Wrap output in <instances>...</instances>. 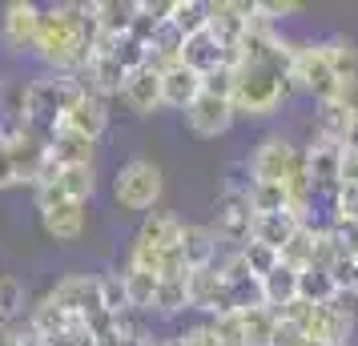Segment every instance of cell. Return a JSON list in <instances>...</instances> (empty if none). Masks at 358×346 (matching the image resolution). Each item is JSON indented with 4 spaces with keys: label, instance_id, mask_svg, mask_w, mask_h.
Here are the masks:
<instances>
[{
    "label": "cell",
    "instance_id": "cell-1",
    "mask_svg": "<svg viewBox=\"0 0 358 346\" xmlns=\"http://www.w3.org/2000/svg\"><path fill=\"white\" fill-rule=\"evenodd\" d=\"M93 36H97V29L89 17V4H52V8H45L33 57L41 65H49L52 73L81 77V69L89 65V52H93Z\"/></svg>",
    "mask_w": 358,
    "mask_h": 346
},
{
    "label": "cell",
    "instance_id": "cell-2",
    "mask_svg": "<svg viewBox=\"0 0 358 346\" xmlns=\"http://www.w3.org/2000/svg\"><path fill=\"white\" fill-rule=\"evenodd\" d=\"M290 97V57L286 61H238L234 65V113L274 117Z\"/></svg>",
    "mask_w": 358,
    "mask_h": 346
},
{
    "label": "cell",
    "instance_id": "cell-3",
    "mask_svg": "<svg viewBox=\"0 0 358 346\" xmlns=\"http://www.w3.org/2000/svg\"><path fill=\"white\" fill-rule=\"evenodd\" d=\"M81 77H65V73H49V77H36L20 89V121L36 125L41 133H52L61 125V117L69 113V105L81 97Z\"/></svg>",
    "mask_w": 358,
    "mask_h": 346
},
{
    "label": "cell",
    "instance_id": "cell-4",
    "mask_svg": "<svg viewBox=\"0 0 358 346\" xmlns=\"http://www.w3.org/2000/svg\"><path fill=\"white\" fill-rule=\"evenodd\" d=\"M165 194V173L149 157H129L113 173V201L125 214H153Z\"/></svg>",
    "mask_w": 358,
    "mask_h": 346
},
{
    "label": "cell",
    "instance_id": "cell-5",
    "mask_svg": "<svg viewBox=\"0 0 358 346\" xmlns=\"http://www.w3.org/2000/svg\"><path fill=\"white\" fill-rule=\"evenodd\" d=\"M298 173H306V149H298L282 133H266L250 153V182L290 185Z\"/></svg>",
    "mask_w": 358,
    "mask_h": 346
},
{
    "label": "cell",
    "instance_id": "cell-6",
    "mask_svg": "<svg viewBox=\"0 0 358 346\" xmlns=\"http://www.w3.org/2000/svg\"><path fill=\"white\" fill-rule=\"evenodd\" d=\"M290 89H302L318 101H334L338 93V77L326 61L322 41H294V57H290Z\"/></svg>",
    "mask_w": 358,
    "mask_h": 346
},
{
    "label": "cell",
    "instance_id": "cell-7",
    "mask_svg": "<svg viewBox=\"0 0 358 346\" xmlns=\"http://www.w3.org/2000/svg\"><path fill=\"white\" fill-rule=\"evenodd\" d=\"M4 149H8V157H13V169H17L20 185L41 182V173H45V165H49V133H41L36 125H29V121L17 117V121L4 129Z\"/></svg>",
    "mask_w": 358,
    "mask_h": 346
},
{
    "label": "cell",
    "instance_id": "cell-8",
    "mask_svg": "<svg viewBox=\"0 0 358 346\" xmlns=\"http://www.w3.org/2000/svg\"><path fill=\"white\" fill-rule=\"evenodd\" d=\"M254 206L245 198V189H222V198L213 201V226L217 242L229 250H242L254 238Z\"/></svg>",
    "mask_w": 358,
    "mask_h": 346
},
{
    "label": "cell",
    "instance_id": "cell-9",
    "mask_svg": "<svg viewBox=\"0 0 358 346\" xmlns=\"http://www.w3.org/2000/svg\"><path fill=\"white\" fill-rule=\"evenodd\" d=\"M33 198H36L41 226H45V233H49L52 242H81L85 226H89L85 201L57 198V194H49V189H33Z\"/></svg>",
    "mask_w": 358,
    "mask_h": 346
},
{
    "label": "cell",
    "instance_id": "cell-10",
    "mask_svg": "<svg viewBox=\"0 0 358 346\" xmlns=\"http://www.w3.org/2000/svg\"><path fill=\"white\" fill-rule=\"evenodd\" d=\"M41 20H45V8L33 4V0H8L4 13H0V41L8 52H33L36 36H41Z\"/></svg>",
    "mask_w": 358,
    "mask_h": 346
},
{
    "label": "cell",
    "instance_id": "cell-11",
    "mask_svg": "<svg viewBox=\"0 0 358 346\" xmlns=\"http://www.w3.org/2000/svg\"><path fill=\"white\" fill-rule=\"evenodd\" d=\"M49 298L69 314V318H81V322L89 314L105 310V306H101V278L97 274H65V278L49 290Z\"/></svg>",
    "mask_w": 358,
    "mask_h": 346
},
{
    "label": "cell",
    "instance_id": "cell-12",
    "mask_svg": "<svg viewBox=\"0 0 358 346\" xmlns=\"http://www.w3.org/2000/svg\"><path fill=\"white\" fill-rule=\"evenodd\" d=\"M250 13H254V0H213L206 33H213L229 52H238V45L245 36V24H250ZM234 65H238V57H234Z\"/></svg>",
    "mask_w": 358,
    "mask_h": 346
},
{
    "label": "cell",
    "instance_id": "cell-13",
    "mask_svg": "<svg viewBox=\"0 0 358 346\" xmlns=\"http://www.w3.org/2000/svg\"><path fill=\"white\" fill-rule=\"evenodd\" d=\"M234 101L226 97H210V93H201V97L185 109V125H189V133L194 137H201V141H213V137H222V133H229V125H234Z\"/></svg>",
    "mask_w": 358,
    "mask_h": 346
},
{
    "label": "cell",
    "instance_id": "cell-14",
    "mask_svg": "<svg viewBox=\"0 0 358 346\" xmlns=\"http://www.w3.org/2000/svg\"><path fill=\"white\" fill-rule=\"evenodd\" d=\"M181 233H185V222H181L178 214L153 210V214H145L141 230L133 238V246L149 250V254H173V250H181Z\"/></svg>",
    "mask_w": 358,
    "mask_h": 346
},
{
    "label": "cell",
    "instance_id": "cell-15",
    "mask_svg": "<svg viewBox=\"0 0 358 346\" xmlns=\"http://www.w3.org/2000/svg\"><path fill=\"white\" fill-rule=\"evenodd\" d=\"M121 101H125L129 113H137V117L157 113L165 105L162 101V69H153V65L133 69L129 77H125V85H121Z\"/></svg>",
    "mask_w": 358,
    "mask_h": 346
},
{
    "label": "cell",
    "instance_id": "cell-16",
    "mask_svg": "<svg viewBox=\"0 0 358 346\" xmlns=\"http://www.w3.org/2000/svg\"><path fill=\"white\" fill-rule=\"evenodd\" d=\"M61 125H65V129L85 133L89 141H101V133L109 129V105H105V97L81 89V97L69 105V113L61 117Z\"/></svg>",
    "mask_w": 358,
    "mask_h": 346
},
{
    "label": "cell",
    "instance_id": "cell-17",
    "mask_svg": "<svg viewBox=\"0 0 358 346\" xmlns=\"http://www.w3.org/2000/svg\"><path fill=\"white\" fill-rule=\"evenodd\" d=\"M181 65H189L194 73L210 77V73H217V69H234V52H229L213 33H197V36L185 41V49H181Z\"/></svg>",
    "mask_w": 358,
    "mask_h": 346
},
{
    "label": "cell",
    "instance_id": "cell-18",
    "mask_svg": "<svg viewBox=\"0 0 358 346\" xmlns=\"http://www.w3.org/2000/svg\"><path fill=\"white\" fill-rule=\"evenodd\" d=\"M36 189H49L57 198L85 201V206H89V198L97 194V165H61L49 182L36 185Z\"/></svg>",
    "mask_w": 358,
    "mask_h": 346
},
{
    "label": "cell",
    "instance_id": "cell-19",
    "mask_svg": "<svg viewBox=\"0 0 358 346\" xmlns=\"http://www.w3.org/2000/svg\"><path fill=\"white\" fill-rule=\"evenodd\" d=\"M125 69L117 65L113 52H89V65L81 69V85L97 97H121V85H125Z\"/></svg>",
    "mask_w": 358,
    "mask_h": 346
},
{
    "label": "cell",
    "instance_id": "cell-20",
    "mask_svg": "<svg viewBox=\"0 0 358 346\" xmlns=\"http://www.w3.org/2000/svg\"><path fill=\"white\" fill-rule=\"evenodd\" d=\"M201 97V73H194L189 65H169L162 69V101L169 105V109H178V113H185L194 101Z\"/></svg>",
    "mask_w": 358,
    "mask_h": 346
},
{
    "label": "cell",
    "instance_id": "cell-21",
    "mask_svg": "<svg viewBox=\"0 0 358 346\" xmlns=\"http://www.w3.org/2000/svg\"><path fill=\"white\" fill-rule=\"evenodd\" d=\"M89 17H93V29L101 36H129L133 17H137V0H93Z\"/></svg>",
    "mask_w": 358,
    "mask_h": 346
},
{
    "label": "cell",
    "instance_id": "cell-22",
    "mask_svg": "<svg viewBox=\"0 0 358 346\" xmlns=\"http://www.w3.org/2000/svg\"><path fill=\"white\" fill-rule=\"evenodd\" d=\"M93 153H97V141H89L85 133L65 129V125L49 133V157L57 165H93Z\"/></svg>",
    "mask_w": 358,
    "mask_h": 346
},
{
    "label": "cell",
    "instance_id": "cell-23",
    "mask_svg": "<svg viewBox=\"0 0 358 346\" xmlns=\"http://www.w3.org/2000/svg\"><path fill=\"white\" fill-rule=\"evenodd\" d=\"M181 258H185L189 270H210V266H217V258H222L217 233L210 226H185V233H181Z\"/></svg>",
    "mask_w": 358,
    "mask_h": 346
},
{
    "label": "cell",
    "instance_id": "cell-24",
    "mask_svg": "<svg viewBox=\"0 0 358 346\" xmlns=\"http://www.w3.org/2000/svg\"><path fill=\"white\" fill-rule=\"evenodd\" d=\"M262 282V302L270 306L274 314H282L286 306H294L298 302V270H290V266H282L278 262L266 278H258Z\"/></svg>",
    "mask_w": 358,
    "mask_h": 346
},
{
    "label": "cell",
    "instance_id": "cell-25",
    "mask_svg": "<svg viewBox=\"0 0 358 346\" xmlns=\"http://www.w3.org/2000/svg\"><path fill=\"white\" fill-rule=\"evenodd\" d=\"M302 230V222L286 210V214H262L254 217V238L250 242H262V246H270V250H286V242H290L294 233Z\"/></svg>",
    "mask_w": 358,
    "mask_h": 346
},
{
    "label": "cell",
    "instance_id": "cell-26",
    "mask_svg": "<svg viewBox=\"0 0 358 346\" xmlns=\"http://www.w3.org/2000/svg\"><path fill=\"white\" fill-rule=\"evenodd\" d=\"M121 282H125L129 310H137V314H149V310H153V298H157V286H162V278H157V274L137 270V266H125V270H121Z\"/></svg>",
    "mask_w": 358,
    "mask_h": 346
},
{
    "label": "cell",
    "instance_id": "cell-27",
    "mask_svg": "<svg viewBox=\"0 0 358 346\" xmlns=\"http://www.w3.org/2000/svg\"><path fill=\"white\" fill-rule=\"evenodd\" d=\"M338 294H342V290H338V282H334V274H330V270L310 266V270H302V274H298V298H302V302H310V306H330Z\"/></svg>",
    "mask_w": 358,
    "mask_h": 346
},
{
    "label": "cell",
    "instance_id": "cell-28",
    "mask_svg": "<svg viewBox=\"0 0 358 346\" xmlns=\"http://www.w3.org/2000/svg\"><path fill=\"white\" fill-rule=\"evenodd\" d=\"M169 24H173L185 41L197 36V33H206V24H210V4H206V0H173Z\"/></svg>",
    "mask_w": 358,
    "mask_h": 346
},
{
    "label": "cell",
    "instance_id": "cell-29",
    "mask_svg": "<svg viewBox=\"0 0 358 346\" xmlns=\"http://www.w3.org/2000/svg\"><path fill=\"white\" fill-rule=\"evenodd\" d=\"M185 290H189V310H213V298L222 290V274H217V266L210 270H189L185 274Z\"/></svg>",
    "mask_w": 358,
    "mask_h": 346
},
{
    "label": "cell",
    "instance_id": "cell-30",
    "mask_svg": "<svg viewBox=\"0 0 358 346\" xmlns=\"http://www.w3.org/2000/svg\"><path fill=\"white\" fill-rule=\"evenodd\" d=\"M322 49H326V61H330V69H334L338 81L358 77V45L350 36H326Z\"/></svg>",
    "mask_w": 358,
    "mask_h": 346
},
{
    "label": "cell",
    "instance_id": "cell-31",
    "mask_svg": "<svg viewBox=\"0 0 358 346\" xmlns=\"http://www.w3.org/2000/svg\"><path fill=\"white\" fill-rule=\"evenodd\" d=\"M69 322H77V318H69V314L61 310V306H57L49 294H45V298L33 306V310H29V326H33L36 334L45 338V343H49V338H57V334H61Z\"/></svg>",
    "mask_w": 358,
    "mask_h": 346
},
{
    "label": "cell",
    "instance_id": "cell-32",
    "mask_svg": "<svg viewBox=\"0 0 358 346\" xmlns=\"http://www.w3.org/2000/svg\"><path fill=\"white\" fill-rule=\"evenodd\" d=\"M245 330V346H270V334L278 326V314L270 306H254V310H238Z\"/></svg>",
    "mask_w": 358,
    "mask_h": 346
},
{
    "label": "cell",
    "instance_id": "cell-33",
    "mask_svg": "<svg viewBox=\"0 0 358 346\" xmlns=\"http://www.w3.org/2000/svg\"><path fill=\"white\" fill-rule=\"evenodd\" d=\"M245 198L254 206V214H286L290 210V198H286V185H270V182H250Z\"/></svg>",
    "mask_w": 358,
    "mask_h": 346
},
{
    "label": "cell",
    "instance_id": "cell-34",
    "mask_svg": "<svg viewBox=\"0 0 358 346\" xmlns=\"http://www.w3.org/2000/svg\"><path fill=\"white\" fill-rule=\"evenodd\" d=\"M314 233H318V226H302V230L294 233L290 242H286V250H282V266H290V270H310L314 266Z\"/></svg>",
    "mask_w": 358,
    "mask_h": 346
},
{
    "label": "cell",
    "instance_id": "cell-35",
    "mask_svg": "<svg viewBox=\"0 0 358 346\" xmlns=\"http://www.w3.org/2000/svg\"><path fill=\"white\" fill-rule=\"evenodd\" d=\"M189 310V290H185V278H165L157 286V298H153V314L162 318H173V314Z\"/></svg>",
    "mask_w": 358,
    "mask_h": 346
},
{
    "label": "cell",
    "instance_id": "cell-36",
    "mask_svg": "<svg viewBox=\"0 0 358 346\" xmlns=\"http://www.w3.org/2000/svg\"><path fill=\"white\" fill-rule=\"evenodd\" d=\"M350 121L355 117L346 113V109H338L334 101H322L318 105V113H314V125H318V137H330V141H346V129H350Z\"/></svg>",
    "mask_w": 358,
    "mask_h": 346
},
{
    "label": "cell",
    "instance_id": "cell-37",
    "mask_svg": "<svg viewBox=\"0 0 358 346\" xmlns=\"http://www.w3.org/2000/svg\"><path fill=\"white\" fill-rule=\"evenodd\" d=\"M24 310V282L17 274H0V322H17Z\"/></svg>",
    "mask_w": 358,
    "mask_h": 346
},
{
    "label": "cell",
    "instance_id": "cell-38",
    "mask_svg": "<svg viewBox=\"0 0 358 346\" xmlns=\"http://www.w3.org/2000/svg\"><path fill=\"white\" fill-rule=\"evenodd\" d=\"M326 226H358V185H338Z\"/></svg>",
    "mask_w": 358,
    "mask_h": 346
},
{
    "label": "cell",
    "instance_id": "cell-39",
    "mask_svg": "<svg viewBox=\"0 0 358 346\" xmlns=\"http://www.w3.org/2000/svg\"><path fill=\"white\" fill-rule=\"evenodd\" d=\"M242 262H245V270H250L254 278H266V274L282 262V254L270 250V246H262V242H245L242 246Z\"/></svg>",
    "mask_w": 358,
    "mask_h": 346
},
{
    "label": "cell",
    "instance_id": "cell-40",
    "mask_svg": "<svg viewBox=\"0 0 358 346\" xmlns=\"http://www.w3.org/2000/svg\"><path fill=\"white\" fill-rule=\"evenodd\" d=\"M101 306L109 314H125L129 310V298H125V282L121 274H101Z\"/></svg>",
    "mask_w": 358,
    "mask_h": 346
},
{
    "label": "cell",
    "instance_id": "cell-41",
    "mask_svg": "<svg viewBox=\"0 0 358 346\" xmlns=\"http://www.w3.org/2000/svg\"><path fill=\"white\" fill-rule=\"evenodd\" d=\"M258 4V13L266 20H274V24H282V20H290V17H298L306 4H298V0H254Z\"/></svg>",
    "mask_w": 358,
    "mask_h": 346
},
{
    "label": "cell",
    "instance_id": "cell-42",
    "mask_svg": "<svg viewBox=\"0 0 358 346\" xmlns=\"http://www.w3.org/2000/svg\"><path fill=\"white\" fill-rule=\"evenodd\" d=\"M270 346H318V343H310L302 330L294 326V322H286V318H278V326L274 334H270Z\"/></svg>",
    "mask_w": 358,
    "mask_h": 346
},
{
    "label": "cell",
    "instance_id": "cell-43",
    "mask_svg": "<svg viewBox=\"0 0 358 346\" xmlns=\"http://www.w3.org/2000/svg\"><path fill=\"white\" fill-rule=\"evenodd\" d=\"M181 338V346H222L217 343V334H213V326L210 322H197V326H185L178 334Z\"/></svg>",
    "mask_w": 358,
    "mask_h": 346
},
{
    "label": "cell",
    "instance_id": "cell-44",
    "mask_svg": "<svg viewBox=\"0 0 358 346\" xmlns=\"http://www.w3.org/2000/svg\"><path fill=\"white\" fill-rule=\"evenodd\" d=\"M334 105H338V109H346L350 117H358V77H350V81H338Z\"/></svg>",
    "mask_w": 358,
    "mask_h": 346
},
{
    "label": "cell",
    "instance_id": "cell-45",
    "mask_svg": "<svg viewBox=\"0 0 358 346\" xmlns=\"http://www.w3.org/2000/svg\"><path fill=\"white\" fill-rule=\"evenodd\" d=\"M13 185H20V178H17V169H13V157H8L4 141H0V194L13 189Z\"/></svg>",
    "mask_w": 358,
    "mask_h": 346
},
{
    "label": "cell",
    "instance_id": "cell-46",
    "mask_svg": "<svg viewBox=\"0 0 358 346\" xmlns=\"http://www.w3.org/2000/svg\"><path fill=\"white\" fill-rule=\"evenodd\" d=\"M342 185H358V153L342 149Z\"/></svg>",
    "mask_w": 358,
    "mask_h": 346
},
{
    "label": "cell",
    "instance_id": "cell-47",
    "mask_svg": "<svg viewBox=\"0 0 358 346\" xmlns=\"http://www.w3.org/2000/svg\"><path fill=\"white\" fill-rule=\"evenodd\" d=\"M0 346H20V322H0Z\"/></svg>",
    "mask_w": 358,
    "mask_h": 346
},
{
    "label": "cell",
    "instance_id": "cell-48",
    "mask_svg": "<svg viewBox=\"0 0 358 346\" xmlns=\"http://www.w3.org/2000/svg\"><path fill=\"white\" fill-rule=\"evenodd\" d=\"M342 149H355V153H358V117L350 121V129H346V141H342Z\"/></svg>",
    "mask_w": 358,
    "mask_h": 346
},
{
    "label": "cell",
    "instance_id": "cell-49",
    "mask_svg": "<svg viewBox=\"0 0 358 346\" xmlns=\"http://www.w3.org/2000/svg\"><path fill=\"white\" fill-rule=\"evenodd\" d=\"M350 298L358 302V270H355V282H350Z\"/></svg>",
    "mask_w": 358,
    "mask_h": 346
},
{
    "label": "cell",
    "instance_id": "cell-50",
    "mask_svg": "<svg viewBox=\"0 0 358 346\" xmlns=\"http://www.w3.org/2000/svg\"><path fill=\"white\" fill-rule=\"evenodd\" d=\"M157 346H181V338L173 334V338H165V343H157Z\"/></svg>",
    "mask_w": 358,
    "mask_h": 346
},
{
    "label": "cell",
    "instance_id": "cell-51",
    "mask_svg": "<svg viewBox=\"0 0 358 346\" xmlns=\"http://www.w3.org/2000/svg\"><path fill=\"white\" fill-rule=\"evenodd\" d=\"M0 141H4V125H0Z\"/></svg>",
    "mask_w": 358,
    "mask_h": 346
},
{
    "label": "cell",
    "instance_id": "cell-52",
    "mask_svg": "<svg viewBox=\"0 0 358 346\" xmlns=\"http://www.w3.org/2000/svg\"><path fill=\"white\" fill-rule=\"evenodd\" d=\"M0 85H4V81H0Z\"/></svg>",
    "mask_w": 358,
    "mask_h": 346
}]
</instances>
